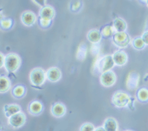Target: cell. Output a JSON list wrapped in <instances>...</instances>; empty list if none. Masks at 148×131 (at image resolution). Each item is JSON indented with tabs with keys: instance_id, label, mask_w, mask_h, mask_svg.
I'll return each mask as SVG.
<instances>
[{
	"instance_id": "obj_10",
	"label": "cell",
	"mask_w": 148,
	"mask_h": 131,
	"mask_svg": "<svg viewBox=\"0 0 148 131\" xmlns=\"http://www.w3.org/2000/svg\"><path fill=\"white\" fill-rule=\"evenodd\" d=\"M113 59L114 61L115 65L123 66L125 65L127 62V55L124 51H116L113 55Z\"/></svg>"
},
{
	"instance_id": "obj_35",
	"label": "cell",
	"mask_w": 148,
	"mask_h": 131,
	"mask_svg": "<svg viewBox=\"0 0 148 131\" xmlns=\"http://www.w3.org/2000/svg\"><path fill=\"white\" fill-rule=\"evenodd\" d=\"M125 131H131V130H125Z\"/></svg>"
},
{
	"instance_id": "obj_32",
	"label": "cell",
	"mask_w": 148,
	"mask_h": 131,
	"mask_svg": "<svg viewBox=\"0 0 148 131\" xmlns=\"http://www.w3.org/2000/svg\"><path fill=\"white\" fill-rule=\"evenodd\" d=\"M94 131H106L103 127H99V128H97L96 129H95Z\"/></svg>"
},
{
	"instance_id": "obj_9",
	"label": "cell",
	"mask_w": 148,
	"mask_h": 131,
	"mask_svg": "<svg viewBox=\"0 0 148 131\" xmlns=\"http://www.w3.org/2000/svg\"><path fill=\"white\" fill-rule=\"evenodd\" d=\"M62 77V72L59 68L56 67H51L46 72V78L51 82H56L60 80Z\"/></svg>"
},
{
	"instance_id": "obj_12",
	"label": "cell",
	"mask_w": 148,
	"mask_h": 131,
	"mask_svg": "<svg viewBox=\"0 0 148 131\" xmlns=\"http://www.w3.org/2000/svg\"><path fill=\"white\" fill-rule=\"evenodd\" d=\"M22 22L26 26L33 25L36 22V15L31 11L24 12L22 15Z\"/></svg>"
},
{
	"instance_id": "obj_26",
	"label": "cell",
	"mask_w": 148,
	"mask_h": 131,
	"mask_svg": "<svg viewBox=\"0 0 148 131\" xmlns=\"http://www.w3.org/2000/svg\"><path fill=\"white\" fill-rule=\"evenodd\" d=\"M0 24H1V26L4 29H8L12 25V22L10 19H2L1 22H0Z\"/></svg>"
},
{
	"instance_id": "obj_7",
	"label": "cell",
	"mask_w": 148,
	"mask_h": 131,
	"mask_svg": "<svg viewBox=\"0 0 148 131\" xmlns=\"http://www.w3.org/2000/svg\"><path fill=\"white\" fill-rule=\"evenodd\" d=\"M116 80V75L111 71H106L101 73L100 76V82L104 87H111L115 84Z\"/></svg>"
},
{
	"instance_id": "obj_29",
	"label": "cell",
	"mask_w": 148,
	"mask_h": 131,
	"mask_svg": "<svg viewBox=\"0 0 148 131\" xmlns=\"http://www.w3.org/2000/svg\"><path fill=\"white\" fill-rule=\"evenodd\" d=\"M34 2H36L37 5L41 6V7H44V6H45L46 0H34Z\"/></svg>"
},
{
	"instance_id": "obj_25",
	"label": "cell",
	"mask_w": 148,
	"mask_h": 131,
	"mask_svg": "<svg viewBox=\"0 0 148 131\" xmlns=\"http://www.w3.org/2000/svg\"><path fill=\"white\" fill-rule=\"evenodd\" d=\"M94 126L91 123H85L82 124V126L80 128V131H94Z\"/></svg>"
},
{
	"instance_id": "obj_17",
	"label": "cell",
	"mask_w": 148,
	"mask_h": 131,
	"mask_svg": "<svg viewBox=\"0 0 148 131\" xmlns=\"http://www.w3.org/2000/svg\"><path fill=\"white\" fill-rule=\"evenodd\" d=\"M101 33L97 30H92L88 34V39L93 44H97L101 39Z\"/></svg>"
},
{
	"instance_id": "obj_6",
	"label": "cell",
	"mask_w": 148,
	"mask_h": 131,
	"mask_svg": "<svg viewBox=\"0 0 148 131\" xmlns=\"http://www.w3.org/2000/svg\"><path fill=\"white\" fill-rule=\"evenodd\" d=\"M140 76L138 73L131 71L128 74L126 79V87L130 91H134L138 87L139 84Z\"/></svg>"
},
{
	"instance_id": "obj_11",
	"label": "cell",
	"mask_w": 148,
	"mask_h": 131,
	"mask_svg": "<svg viewBox=\"0 0 148 131\" xmlns=\"http://www.w3.org/2000/svg\"><path fill=\"white\" fill-rule=\"evenodd\" d=\"M39 16L41 19L51 21L55 16V11L51 6H44L40 10Z\"/></svg>"
},
{
	"instance_id": "obj_34",
	"label": "cell",
	"mask_w": 148,
	"mask_h": 131,
	"mask_svg": "<svg viewBox=\"0 0 148 131\" xmlns=\"http://www.w3.org/2000/svg\"><path fill=\"white\" fill-rule=\"evenodd\" d=\"M146 3H147V5H148V0H147V2H146Z\"/></svg>"
},
{
	"instance_id": "obj_1",
	"label": "cell",
	"mask_w": 148,
	"mask_h": 131,
	"mask_svg": "<svg viewBox=\"0 0 148 131\" xmlns=\"http://www.w3.org/2000/svg\"><path fill=\"white\" fill-rule=\"evenodd\" d=\"M21 59L18 55L15 53H10L5 57V69L8 72H16L20 66Z\"/></svg>"
},
{
	"instance_id": "obj_28",
	"label": "cell",
	"mask_w": 148,
	"mask_h": 131,
	"mask_svg": "<svg viewBox=\"0 0 148 131\" xmlns=\"http://www.w3.org/2000/svg\"><path fill=\"white\" fill-rule=\"evenodd\" d=\"M141 38L143 39L144 42L145 43L146 45H148V31H146V32L144 33L141 36Z\"/></svg>"
},
{
	"instance_id": "obj_23",
	"label": "cell",
	"mask_w": 148,
	"mask_h": 131,
	"mask_svg": "<svg viewBox=\"0 0 148 131\" xmlns=\"http://www.w3.org/2000/svg\"><path fill=\"white\" fill-rule=\"evenodd\" d=\"M25 92V87L22 85H18L14 87L13 90V95L16 98H21L24 96Z\"/></svg>"
},
{
	"instance_id": "obj_18",
	"label": "cell",
	"mask_w": 148,
	"mask_h": 131,
	"mask_svg": "<svg viewBox=\"0 0 148 131\" xmlns=\"http://www.w3.org/2000/svg\"><path fill=\"white\" fill-rule=\"evenodd\" d=\"M43 110V106L42 103L38 101H34L30 103L29 106V111L33 115H38L41 113Z\"/></svg>"
},
{
	"instance_id": "obj_21",
	"label": "cell",
	"mask_w": 148,
	"mask_h": 131,
	"mask_svg": "<svg viewBox=\"0 0 148 131\" xmlns=\"http://www.w3.org/2000/svg\"><path fill=\"white\" fill-rule=\"evenodd\" d=\"M137 98L140 102H148V89L143 87L138 90L137 92Z\"/></svg>"
},
{
	"instance_id": "obj_20",
	"label": "cell",
	"mask_w": 148,
	"mask_h": 131,
	"mask_svg": "<svg viewBox=\"0 0 148 131\" xmlns=\"http://www.w3.org/2000/svg\"><path fill=\"white\" fill-rule=\"evenodd\" d=\"M87 51H88V47L85 44H81L79 45V48L77 50V53H76V58L79 60L82 61L84 58L86 57L87 55Z\"/></svg>"
},
{
	"instance_id": "obj_8",
	"label": "cell",
	"mask_w": 148,
	"mask_h": 131,
	"mask_svg": "<svg viewBox=\"0 0 148 131\" xmlns=\"http://www.w3.org/2000/svg\"><path fill=\"white\" fill-rule=\"evenodd\" d=\"M26 121V117L23 113L18 112L9 118V124L14 128H18L23 125Z\"/></svg>"
},
{
	"instance_id": "obj_2",
	"label": "cell",
	"mask_w": 148,
	"mask_h": 131,
	"mask_svg": "<svg viewBox=\"0 0 148 131\" xmlns=\"http://www.w3.org/2000/svg\"><path fill=\"white\" fill-rule=\"evenodd\" d=\"M115 65L113 56L106 55L100 58L96 62V68L99 73H104L106 71H110Z\"/></svg>"
},
{
	"instance_id": "obj_13",
	"label": "cell",
	"mask_w": 148,
	"mask_h": 131,
	"mask_svg": "<svg viewBox=\"0 0 148 131\" xmlns=\"http://www.w3.org/2000/svg\"><path fill=\"white\" fill-rule=\"evenodd\" d=\"M51 113L56 117H62L66 113V108L62 103H56L51 108Z\"/></svg>"
},
{
	"instance_id": "obj_24",
	"label": "cell",
	"mask_w": 148,
	"mask_h": 131,
	"mask_svg": "<svg viewBox=\"0 0 148 131\" xmlns=\"http://www.w3.org/2000/svg\"><path fill=\"white\" fill-rule=\"evenodd\" d=\"M113 27L112 26H106L102 29L101 31V36L104 37H109L113 34Z\"/></svg>"
},
{
	"instance_id": "obj_14",
	"label": "cell",
	"mask_w": 148,
	"mask_h": 131,
	"mask_svg": "<svg viewBox=\"0 0 148 131\" xmlns=\"http://www.w3.org/2000/svg\"><path fill=\"white\" fill-rule=\"evenodd\" d=\"M103 128L106 131H117L118 130V124L114 119L108 118L104 121Z\"/></svg>"
},
{
	"instance_id": "obj_4",
	"label": "cell",
	"mask_w": 148,
	"mask_h": 131,
	"mask_svg": "<svg viewBox=\"0 0 148 131\" xmlns=\"http://www.w3.org/2000/svg\"><path fill=\"white\" fill-rule=\"evenodd\" d=\"M46 79V73L42 68H35L30 74V80L34 85L39 86L44 84Z\"/></svg>"
},
{
	"instance_id": "obj_22",
	"label": "cell",
	"mask_w": 148,
	"mask_h": 131,
	"mask_svg": "<svg viewBox=\"0 0 148 131\" xmlns=\"http://www.w3.org/2000/svg\"><path fill=\"white\" fill-rule=\"evenodd\" d=\"M132 45H133V47L136 50H142L145 48V45H146L141 37L135 38L132 42Z\"/></svg>"
},
{
	"instance_id": "obj_5",
	"label": "cell",
	"mask_w": 148,
	"mask_h": 131,
	"mask_svg": "<svg viewBox=\"0 0 148 131\" xmlns=\"http://www.w3.org/2000/svg\"><path fill=\"white\" fill-rule=\"evenodd\" d=\"M113 41L116 46L120 48H125L130 42V38L127 33L116 32L113 34Z\"/></svg>"
},
{
	"instance_id": "obj_16",
	"label": "cell",
	"mask_w": 148,
	"mask_h": 131,
	"mask_svg": "<svg viewBox=\"0 0 148 131\" xmlns=\"http://www.w3.org/2000/svg\"><path fill=\"white\" fill-rule=\"evenodd\" d=\"M113 29L116 32H125L127 29V24L121 18H117L113 21Z\"/></svg>"
},
{
	"instance_id": "obj_19",
	"label": "cell",
	"mask_w": 148,
	"mask_h": 131,
	"mask_svg": "<svg viewBox=\"0 0 148 131\" xmlns=\"http://www.w3.org/2000/svg\"><path fill=\"white\" fill-rule=\"evenodd\" d=\"M10 87L9 79L5 76H0V93H5L8 91Z\"/></svg>"
},
{
	"instance_id": "obj_15",
	"label": "cell",
	"mask_w": 148,
	"mask_h": 131,
	"mask_svg": "<svg viewBox=\"0 0 148 131\" xmlns=\"http://www.w3.org/2000/svg\"><path fill=\"white\" fill-rule=\"evenodd\" d=\"M4 110H5V116H7V117L10 118L13 115L16 114V113H18V112H20L21 108L17 104H8V105L5 106Z\"/></svg>"
},
{
	"instance_id": "obj_27",
	"label": "cell",
	"mask_w": 148,
	"mask_h": 131,
	"mask_svg": "<svg viewBox=\"0 0 148 131\" xmlns=\"http://www.w3.org/2000/svg\"><path fill=\"white\" fill-rule=\"evenodd\" d=\"M39 24L40 25L43 27H48L51 24V20H47V19H39Z\"/></svg>"
},
{
	"instance_id": "obj_3",
	"label": "cell",
	"mask_w": 148,
	"mask_h": 131,
	"mask_svg": "<svg viewBox=\"0 0 148 131\" xmlns=\"http://www.w3.org/2000/svg\"><path fill=\"white\" fill-rule=\"evenodd\" d=\"M112 102L116 107L123 108L130 103V97L126 93L117 91L113 94Z\"/></svg>"
},
{
	"instance_id": "obj_33",
	"label": "cell",
	"mask_w": 148,
	"mask_h": 131,
	"mask_svg": "<svg viewBox=\"0 0 148 131\" xmlns=\"http://www.w3.org/2000/svg\"><path fill=\"white\" fill-rule=\"evenodd\" d=\"M141 2H147V0H141Z\"/></svg>"
},
{
	"instance_id": "obj_30",
	"label": "cell",
	"mask_w": 148,
	"mask_h": 131,
	"mask_svg": "<svg viewBox=\"0 0 148 131\" xmlns=\"http://www.w3.org/2000/svg\"><path fill=\"white\" fill-rule=\"evenodd\" d=\"M5 63V57H4L3 54L0 53V68L4 66Z\"/></svg>"
},
{
	"instance_id": "obj_31",
	"label": "cell",
	"mask_w": 148,
	"mask_h": 131,
	"mask_svg": "<svg viewBox=\"0 0 148 131\" xmlns=\"http://www.w3.org/2000/svg\"><path fill=\"white\" fill-rule=\"evenodd\" d=\"M79 6H80V2H76L75 3L73 4V10H77L79 8Z\"/></svg>"
}]
</instances>
